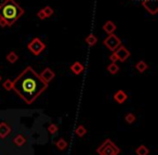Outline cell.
Returning <instances> with one entry per match:
<instances>
[{"label": "cell", "instance_id": "cell-22", "mask_svg": "<svg viewBox=\"0 0 158 155\" xmlns=\"http://www.w3.org/2000/svg\"><path fill=\"white\" fill-rule=\"evenodd\" d=\"M42 11H44V15H46V18H49V16H51L53 14V9L51 7H49V6L44 7V9H42Z\"/></svg>", "mask_w": 158, "mask_h": 155}, {"label": "cell", "instance_id": "cell-7", "mask_svg": "<svg viewBox=\"0 0 158 155\" xmlns=\"http://www.w3.org/2000/svg\"><path fill=\"white\" fill-rule=\"evenodd\" d=\"M114 54L116 55L117 60H118V61H121V62H125L126 60L130 57L129 50L123 46H119L118 48L114 51Z\"/></svg>", "mask_w": 158, "mask_h": 155}, {"label": "cell", "instance_id": "cell-21", "mask_svg": "<svg viewBox=\"0 0 158 155\" xmlns=\"http://www.w3.org/2000/svg\"><path fill=\"white\" fill-rule=\"evenodd\" d=\"M135 119H136L135 116H134L132 113H128L127 115L125 116V120L128 123V124H130V125L133 124V123L135 122Z\"/></svg>", "mask_w": 158, "mask_h": 155}, {"label": "cell", "instance_id": "cell-26", "mask_svg": "<svg viewBox=\"0 0 158 155\" xmlns=\"http://www.w3.org/2000/svg\"><path fill=\"white\" fill-rule=\"evenodd\" d=\"M110 60L112 62H114V63H116V61H118V60H117V58H116V55H115L114 53L110 55Z\"/></svg>", "mask_w": 158, "mask_h": 155}, {"label": "cell", "instance_id": "cell-20", "mask_svg": "<svg viewBox=\"0 0 158 155\" xmlns=\"http://www.w3.org/2000/svg\"><path fill=\"white\" fill-rule=\"evenodd\" d=\"M86 42L89 45V46H94L95 44L98 42V38L95 37V35H93V34H91V35H89L88 37L86 38Z\"/></svg>", "mask_w": 158, "mask_h": 155}, {"label": "cell", "instance_id": "cell-19", "mask_svg": "<svg viewBox=\"0 0 158 155\" xmlns=\"http://www.w3.org/2000/svg\"><path fill=\"white\" fill-rule=\"evenodd\" d=\"M107 70H108V72H110V74L115 75V74H117V73L119 72V66L117 65L116 63H114V62H112V63H110V65L107 66Z\"/></svg>", "mask_w": 158, "mask_h": 155}, {"label": "cell", "instance_id": "cell-2", "mask_svg": "<svg viewBox=\"0 0 158 155\" xmlns=\"http://www.w3.org/2000/svg\"><path fill=\"white\" fill-rule=\"evenodd\" d=\"M24 14V9L15 2V0H5L0 5V19L7 22L8 26H12Z\"/></svg>", "mask_w": 158, "mask_h": 155}, {"label": "cell", "instance_id": "cell-1", "mask_svg": "<svg viewBox=\"0 0 158 155\" xmlns=\"http://www.w3.org/2000/svg\"><path fill=\"white\" fill-rule=\"evenodd\" d=\"M47 88L48 84L40 78L39 74H37L31 66L25 68L15 78L12 86V89L27 104H31Z\"/></svg>", "mask_w": 158, "mask_h": 155}, {"label": "cell", "instance_id": "cell-13", "mask_svg": "<svg viewBox=\"0 0 158 155\" xmlns=\"http://www.w3.org/2000/svg\"><path fill=\"white\" fill-rule=\"evenodd\" d=\"M13 143L15 144L16 146H23L25 143H26V138H25L23 135H18L16 137H14Z\"/></svg>", "mask_w": 158, "mask_h": 155}, {"label": "cell", "instance_id": "cell-24", "mask_svg": "<svg viewBox=\"0 0 158 155\" xmlns=\"http://www.w3.org/2000/svg\"><path fill=\"white\" fill-rule=\"evenodd\" d=\"M12 86H13V81L10 80V79H6L5 83H3V87H5V89L8 90V91H10V90L12 89Z\"/></svg>", "mask_w": 158, "mask_h": 155}, {"label": "cell", "instance_id": "cell-27", "mask_svg": "<svg viewBox=\"0 0 158 155\" xmlns=\"http://www.w3.org/2000/svg\"><path fill=\"white\" fill-rule=\"evenodd\" d=\"M0 26L1 27H7V22H6L5 20H2V19H0Z\"/></svg>", "mask_w": 158, "mask_h": 155}, {"label": "cell", "instance_id": "cell-16", "mask_svg": "<svg viewBox=\"0 0 158 155\" xmlns=\"http://www.w3.org/2000/svg\"><path fill=\"white\" fill-rule=\"evenodd\" d=\"M75 133H76L77 137L82 138L87 133V129L85 128V127L82 126V125H79V126L76 128V130H75Z\"/></svg>", "mask_w": 158, "mask_h": 155}, {"label": "cell", "instance_id": "cell-8", "mask_svg": "<svg viewBox=\"0 0 158 155\" xmlns=\"http://www.w3.org/2000/svg\"><path fill=\"white\" fill-rule=\"evenodd\" d=\"M39 76H40V78H41L42 80L44 81V83L49 84L55 77V74H54V72L51 70V68L47 67V68H44V70L42 71L41 73H40Z\"/></svg>", "mask_w": 158, "mask_h": 155}, {"label": "cell", "instance_id": "cell-6", "mask_svg": "<svg viewBox=\"0 0 158 155\" xmlns=\"http://www.w3.org/2000/svg\"><path fill=\"white\" fill-rule=\"evenodd\" d=\"M142 6L151 14H156L158 12V0H143Z\"/></svg>", "mask_w": 158, "mask_h": 155}, {"label": "cell", "instance_id": "cell-12", "mask_svg": "<svg viewBox=\"0 0 158 155\" xmlns=\"http://www.w3.org/2000/svg\"><path fill=\"white\" fill-rule=\"evenodd\" d=\"M103 31L106 32L107 34H113L116 31V25H115L112 21H107V22L103 25Z\"/></svg>", "mask_w": 158, "mask_h": 155}, {"label": "cell", "instance_id": "cell-9", "mask_svg": "<svg viewBox=\"0 0 158 155\" xmlns=\"http://www.w3.org/2000/svg\"><path fill=\"white\" fill-rule=\"evenodd\" d=\"M11 132V128L10 126L5 122L0 123V138L1 139H5L9 136V133Z\"/></svg>", "mask_w": 158, "mask_h": 155}, {"label": "cell", "instance_id": "cell-28", "mask_svg": "<svg viewBox=\"0 0 158 155\" xmlns=\"http://www.w3.org/2000/svg\"><path fill=\"white\" fill-rule=\"evenodd\" d=\"M0 80H1V76H0Z\"/></svg>", "mask_w": 158, "mask_h": 155}, {"label": "cell", "instance_id": "cell-5", "mask_svg": "<svg viewBox=\"0 0 158 155\" xmlns=\"http://www.w3.org/2000/svg\"><path fill=\"white\" fill-rule=\"evenodd\" d=\"M103 44H104V46L107 47L110 51H115L119 46H120L121 41L116 35H114V34H110L108 37L106 38V39H104Z\"/></svg>", "mask_w": 158, "mask_h": 155}, {"label": "cell", "instance_id": "cell-14", "mask_svg": "<svg viewBox=\"0 0 158 155\" xmlns=\"http://www.w3.org/2000/svg\"><path fill=\"white\" fill-rule=\"evenodd\" d=\"M55 145H56V148L59 149L60 151H64V150H66V148L68 146V143L63 139V138H61V139H59L56 142H55Z\"/></svg>", "mask_w": 158, "mask_h": 155}, {"label": "cell", "instance_id": "cell-23", "mask_svg": "<svg viewBox=\"0 0 158 155\" xmlns=\"http://www.w3.org/2000/svg\"><path fill=\"white\" fill-rule=\"evenodd\" d=\"M48 130H49V132L51 133V135H53L54 136L55 133L57 132V130H59V128H57V126L55 124H50L48 126Z\"/></svg>", "mask_w": 158, "mask_h": 155}, {"label": "cell", "instance_id": "cell-11", "mask_svg": "<svg viewBox=\"0 0 158 155\" xmlns=\"http://www.w3.org/2000/svg\"><path fill=\"white\" fill-rule=\"evenodd\" d=\"M70 70H72V72L74 73V74L79 75L85 71V66L82 65L80 62H75V63H73L72 65H70Z\"/></svg>", "mask_w": 158, "mask_h": 155}, {"label": "cell", "instance_id": "cell-25", "mask_svg": "<svg viewBox=\"0 0 158 155\" xmlns=\"http://www.w3.org/2000/svg\"><path fill=\"white\" fill-rule=\"evenodd\" d=\"M37 16L40 19V20H44V19H46V15H44V11H42V9L40 10V11H38Z\"/></svg>", "mask_w": 158, "mask_h": 155}, {"label": "cell", "instance_id": "cell-15", "mask_svg": "<svg viewBox=\"0 0 158 155\" xmlns=\"http://www.w3.org/2000/svg\"><path fill=\"white\" fill-rule=\"evenodd\" d=\"M18 59H19L18 54H16V53L14 52V51H11V52L8 53V55H7V61L9 62V63L14 64L16 61H18Z\"/></svg>", "mask_w": 158, "mask_h": 155}, {"label": "cell", "instance_id": "cell-10", "mask_svg": "<svg viewBox=\"0 0 158 155\" xmlns=\"http://www.w3.org/2000/svg\"><path fill=\"white\" fill-rule=\"evenodd\" d=\"M127 99H128V96L123 90H118V91L114 94V100L116 101L117 103H119V104H123Z\"/></svg>", "mask_w": 158, "mask_h": 155}, {"label": "cell", "instance_id": "cell-4", "mask_svg": "<svg viewBox=\"0 0 158 155\" xmlns=\"http://www.w3.org/2000/svg\"><path fill=\"white\" fill-rule=\"evenodd\" d=\"M27 48H28V50L31 51L34 55H39L40 53L44 51V49L46 48V44L42 42L39 38H34L28 44Z\"/></svg>", "mask_w": 158, "mask_h": 155}, {"label": "cell", "instance_id": "cell-17", "mask_svg": "<svg viewBox=\"0 0 158 155\" xmlns=\"http://www.w3.org/2000/svg\"><path fill=\"white\" fill-rule=\"evenodd\" d=\"M135 153H136V155H148L149 151H148V149H147L146 146L142 144V145H140V146H138V148H136Z\"/></svg>", "mask_w": 158, "mask_h": 155}, {"label": "cell", "instance_id": "cell-18", "mask_svg": "<svg viewBox=\"0 0 158 155\" xmlns=\"http://www.w3.org/2000/svg\"><path fill=\"white\" fill-rule=\"evenodd\" d=\"M135 68L138 70V72L144 73L145 71L147 70V64L145 63L144 61H139L138 63L135 64Z\"/></svg>", "mask_w": 158, "mask_h": 155}, {"label": "cell", "instance_id": "cell-3", "mask_svg": "<svg viewBox=\"0 0 158 155\" xmlns=\"http://www.w3.org/2000/svg\"><path fill=\"white\" fill-rule=\"evenodd\" d=\"M97 153L99 155H118L120 153V149L110 139H106L99 148L97 149Z\"/></svg>", "mask_w": 158, "mask_h": 155}]
</instances>
